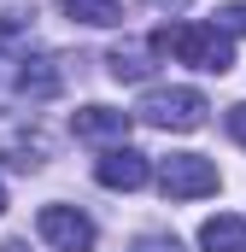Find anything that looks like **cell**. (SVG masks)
Instances as JSON below:
<instances>
[{"label":"cell","mask_w":246,"mask_h":252,"mask_svg":"<svg viewBox=\"0 0 246 252\" xmlns=\"http://www.w3.org/2000/svg\"><path fill=\"white\" fill-rule=\"evenodd\" d=\"M147 53L153 59H182L193 70H205V76H223L235 64V41L217 24H164V30H153Z\"/></svg>","instance_id":"1"},{"label":"cell","mask_w":246,"mask_h":252,"mask_svg":"<svg viewBox=\"0 0 246 252\" xmlns=\"http://www.w3.org/2000/svg\"><path fill=\"white\" fill-rule=\"evenodd\" d=\"M205 112H211V100H205L199 88H153V94L141 100V118L158 124V129H199Z\"/></svg>","instance_id":"2"},{"label":"cell","mask_w":246,"mask_h":252,"mask_svg":"<svg viewBox=\"0 0 246 252\" xmlns=\"http://www.w3.org/2000/svg\"><path fill=\"white\" fill-rule=\"evenodd\" d=\"M158 188H164V199H205V193H217V164L199 153H170L158 164Z\"/></svg>","instance_id":"3"},{"label":"cell","mask_w":246,"mask_h":252,"mask_svg":"<svg viewBox=\"0 0 246 252\" xmlns=\"http://www.w3.org/2000/svg\"><path fill=\"white\" fill-rule=\"evenodd\" d=\"M35 229H41L47 247H59V252H94V241H100V229H94L76 205H41Z\"/></svg>","instance_id":"4"},{"label":"cell","mask_w":246,"mask_h":252,"mask_svg":"<svg viewBox=\"0 0 246 252\" xmlns=\"http://www.w3.org/2000/svg\"><path fill=\"white\" fill-rule=\"evenodd\" d=\"M94 176H100V188H112V193H135V188H147L153 164H147V153H135V147H112V153L94 164Z\"/></svg>","instance_id":"5"},{"label":"cell","mask_w":246,"mask_h":252,"mask_svg":"<svg viewBox=\"0 0 246 252\" xmlns=\"http://www.w3.org/2000/svg\"><path fill=\"white\" fill-rule=\"evenodd\" d=\"M70 129L82 141H123L129 135V112H112V106H82L70 112Z\"/></svg>","instance_id":"6"},{"label":"cell","mask_w":246,"mask_h":252,"mask_svg":"<svg viewBox=\"0 0 246 252\" xmlns=\"http://www.w3.org/2000/svg\"><path fill=\"white\" fill-rule=\"evenodd\" d=\"M199 247L205 252H246V217H235V211L205 217L199 223Z\"/></svg>","instance_id":"7"},{"label":"cell","mask_w":246,"mask_h":252,"mask_svg":"<svg viewBox=\"0 0 246 252\" xmlns=\"http://www.w3.org/2000/svg\"><path fill=\"white\" fill-rule=\"evenodd\" d=\"M112 76H118V82H141V76H147V70H153V64H147V47H129V41H123V47H112Z\"/></svg>","instance_id":"8"},{"label":"cell","mask_w":246,"mask_h":252,"mask_svg":"<svg viewBox=\"0 0 246 252\" xmlns=\"http://www.w3.org/2000/svg\"><path fill=\"white\" fill-rule=\"evenodd\" d=\"M59 6L76 18V24H94V30L118 24V0H59Z\"/></svg>","instance_id":"9"},{"label":"cell","mask_w":246,"mask_h":252,"mask_svg":"<svg viewBox=\"0 0 246 252\" xmlns=\"http://www.w3.org/2000/svg\"><path fill=\"white\" fill-rule=\"evenodd\" d=\"M18 88H24V94H53V88H59V70H53V59H24V70H18Z\"/></svg>","instance_id":"10"},{"label":"cell","mask_w":246,"mask_h":252,"mask_svg":"<svg viewBox=\"0 0 246 252\" xmlns=\"http://www.w3.org/2000/svg\"><path fill=\"white\" fill-rule=\"evenodd\" d=\"M30 18L35 12H24V6H12V12H0V53H12L24 35H30Z\"/></svg>","instance_id":"11"},{"label":"cell","mask_w":246,"mask_h":252,"mask_svg":"<svg viewBox=\"0 0 246 252\" xmlns=\"http://www.w3.org/2000/svg\"><path fill=\"white\" fill-rule=\"evenodd\" d=\"M217 30H223V35H246V0H235V6L217 12Z\"/></svg>","instance_id":"12"},{"label":"cell","mask_w":246,"mask_h":252,"mask_svg":"<svg viewBox=\"0 0 246 252\" xmlns=\"http://www.w3.org/2000/svg\"><path fill=\"white\" fill-rule=\"evenodd\" d=\"M135 252H182V241H176V235H141Z\"/></svg>","instance_id":"13"},{"label":"cell","mask_w":246,"mask_h":252,"mask_svg":"<svg viewBox=\"0 0 246 252\" xmlns=\"http://www.w3.org/2000/svg\"><path fill=\"white\" fill-rule=\"evenodd\" d=\"M229 135L246 147V106H229Z\"/></svg>","instance_id":"14"},{"label":"cell","mask_w":246,"mask_h":252,"mask_svg":"<svg viewBox=\"0 0 246 252\" xmlns=\"http://www.w3.org/2000/svg\"><path fill=\"white\" fill-rule=\"evenodd\" d=\"M153 6H164V12H182V6H187V0H153Z\"/></svg>","instance_id":"15"},{"label":"cell","mask_w":246,"mask_h":252,"mask_svg":"<svg viewBox=\"0 0 246 252\" xmlns=\"http://www.w3.org/2000/svg\"><path fill=\"white\" fill-rule=\"evenodd\" d=\"M0 252H30V247H24V241H6V247H0Z\"/></svg>","instance_id":"16"},{"label":"cell","mask_w":246,"mask_h":252,"mask_svg":"<svg viewBox=\"0 0 246 252\" xmlns=\"http://www.w3.org/2000/svg\"><path fill=\"white\" fill-rule=\"evenodd\" d=\"M0 211H6V188H0Z\"/></svg>","instance_id":"17"}]
</instances>
